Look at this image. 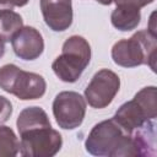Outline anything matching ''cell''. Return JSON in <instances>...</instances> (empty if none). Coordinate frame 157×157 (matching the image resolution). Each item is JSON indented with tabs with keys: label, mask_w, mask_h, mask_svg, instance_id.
I'll return each mask as SVG.
<instances>
[{
	"label": "cell",
	"mask_w": 157,
	"mask_h": 157,
	"mask_svg": "<svg viewBox=\"0 0 157 157\" xmlns=\"http://www.w3.org/2000/svg\"><path fill=\"white\" fill-rule=\"evenodd\" d=\"M20 136V153L25 157H53L63 146L61 135L52 126L31 129Z\"/></svg>",
	"instance_id": "5b68a950"
},
{
	"label": "cell",
	"mask_w": 157,
	"mask_h": 157,
	"mask_svg": "<svg viewBox=\"0 0 157 157\" xmlns=\"http://www.w3.org/2000/svg\"><path fill=\"white\" fill-rule=\"evenodd\" d=\"M134 99L142 107L145 113L147 114L148 119L153 120L157 115V98H156V87L148 86L140 90L135 96Z\"/></svg>",
	"instance_id": "5bb4252c"
},
{
	"label": "cell",
	"mask_w": 157,
	"mask_h": 157,
	"mask_svg": "<svg viewBox=\"0 0 157 157\" xmlns=\"http://www.w3.org/2000/svg\"><path fill=\"white\" fill-rule=\"evenodd\" d=\"M20 151V141L9 126H0V157H13Z\"/></svg>",
	"instance_id": "9a60e30c"
},
{
	"label": "cell",
	"mask_w": 157,
	"mask_h": 157,
	"mask_svg": "<svg viewBox=\"0 0 157 157\" xmlns=\"http://www.w3.org/2000/svg\"><path fill=\"white\" fill-rule=\"evenodd\" d=\"M120 88L119 76L108 69L97 71L85 90V98L96 109L108 107Z\"/></svg>",
	"instance_id": "52a82bcc"
},
{
	"label": "cell",
	"mask_w": 157,
	"mask_h": 157,
	"mask_svg": "<svg viewBox=\"0 0 157 157\" xmlns=\"http://www.w3.org/2000/svg\"><path fill=\"white\" fill-rule=\"evenodd\" d=\"M23 27L22 17L12 9H0V38L2 42L12 40L13 36Z\"/></svg>",
	"instance_id": "4fadbf2b"
},
{
	"label": "cell",
	"mask_w": 157,
	"mask_h": 157,
	"mask_svg": "<svg viewBox=\"0 0 157 157\" xmlns=\"http://www.w3.org/2000/svg\"><path fill=\"white\" fill-rule=\"evenodd\" d=\"M28 1H29V0H7V4H9V6L12 9L13 6H18V7L25 6V5H27Z\"/></svg>",
	"instance_id": "ac0fdd59"
},
{
	"label": "cell",
	"mask_w": 157,
	"mask_h": 157,
	"mask_svg": "<svg viewBox=\"0 0 157 157\" xmlns=\"http://www.w3.org/2000/svg\"><path fill=\"white\" fill-rule=\"evenodd\" d=\"M140 20H141L140 9L131 6H117L110 15L112 25L117 29L123 32L135 29L140 23Z\"/></svg>",
	"instance_id": "7c38bea8"
},
{
	"label": "cell",
	"mask_w": 157,
	"mask_h": 157,
	"mask_svg": "<svg viewBox=\"0 0 157 157\" xmlns=\"http://www.w3.org/2000/svg\"><path fill=\"white\" fill-rule=\"evenodd\" d=\"M12 49L22 60H36L44 50V40L38 29L23 26L12 38Z\"/></svg>",
	"instance_id": "ba28073f"
},
{
	"label": "cell",
	"mask_w": 157,
	"mask_h": 157,
	"mask_svg": "<svg viewBox=\"0 0 157 157\" xmlns=\"http://www.w3.org/2000/svg\"><path fill=\"white\" fill-rule=\"evenodd\" d=\"M97 2H99V4H102V5H110L114 0H96Z\"/></svg>",
	"instance_id": "44dd1931"
},
{
	"label": "cell",
	"mask_w": 157,
	"mask_h": 157,
	"mask_svg": "<svg viewBox=\"0 0 157 157\" xmlns=\"http://www.w3.org/2000/svg\"><path fill=\"white\" fill-rule=\"evenodd\" d=\"M0 88L22 101H31L44 96L47 83L39 74L25 71L13 64H6L0 67Z\"/></svg>",
	"instance_id": "277c9868"
},
{
	"label": "cell",
	"mask_w": 157,
	"mask_h": 157,
	"mask_svg": "<svg viewBox=\"0 0 157 157\" xmlns=\"http://www.w3.org/2000/svg\"><path fill=\"white\" fill-rule=\"evenodd\" d=\"M53 114L56 124L61 129L74 130L83 121L86 114V101L77 92H60L53 101Z\"/></svg>",
	"instance_id": "8992f818"
},
{
	"label": "cell",
	"mask_w": 157,
	"mask_h": 157,
	"mask_svg": "<svg viewBox=\"0 0 157 157\" xmlns=\"http://www.w3.org/2000/svg\"><path fill=\"white\" fill-rule=\"evenodd\" d=\"M85 148L93 156H136V150L130 134H126L114 119L96 124L90 131Z\"/></svg>",
	"instance_id": "6da1fadb"
},
{
	"label": "cell",
	"mask_w": 157,
	"mask_h": 157,
	"mask_svg": "<svg viewBox=\"0 0 157 157\" xmlns=\"http://www.w3.org/2000/svg\"><path fill=\"white\" fill-rule=\"evenodd\" d=\"M157 36L148 29L136 32L129 39L117 42L112 48L113 61L123 67L148 65L156 71Z\"/></svg>",
	"instance_id": "7a4b0ae2"
},
{
	"label": "cell",
	"mask_w": 157,
	"mask_h": 157,
	"mask_svg": "<svg viewBox=\"0 0 157 157\" xmlns=\"http://www.w3.org/2000/svg\"><path fill=\"white\" fill-rule=\"evenodd\" d=\"M11 114H12L11 102L4 96H0V124H4L5 121H7Z\"/></svg>",
	"instance_id": "2e32d148"
},
{
	"label": "cell",
	"mask_w": 157,
	"mask_h": 157,
	"mask_svg": "<svg viewBox=\"0 0 157 157\" xmlns=\"http://www.w3.org/2000/svg\"><path fill=\"white\" fill-rule=\"evenodd\" d=\"M40 10L45 25L55 32H63L72 23L71 0H40Z\"/></svg>",
	"instance_id": "9c48e42d"
},
{
	"label": "cell",
	"mask_w": 157,
	"mask_h": 157,
	"mask_svg": "<svg viewBox=\"0 0 157 157\" xmlns=\"http://www.w3.org/2000/svg\"><path fill=\"white\" fill-rule=\"evenodd\" d=\"M16 125H17V130L20 134H22L27 130H31V129H36V128L52 126L48 114L40 107L25 108L18 114Z\"/></svg>",
	"instance_id": "8fae6325"
},
{
	"label": "cell",
	"mask_w": 157,
	"mask_h": 157,
	"mask_svg": "<svg viewBox=\"0 0 157 157\" xmlns=\"http://www.w3.org/2000/svg\"><path fill=\"white\" fill-rule=\"evenodd\" d=\"M113 119L126 134H131L151 120L148 119L142 107L134 98L121 104L120 108L115 112Z\"/></svg>",
	"instance_id": "30bf717a"
},
{
	"label": "cell",
	"mask_w": 157,
	"mask_h": 157,
	"mask_svg": "<svg viewBox=\"0 0 157 157\" xmlns=\"http://www.w3.org/2000/svg\"><path fill=\"white\" fill-rule=\"evenodd\" d=\"M5 53V42H2V39L0 38V58L4 55Z\"/></svg>",
	"instance_id": "d6986e66"
},
{
	"label": "cell",
	"mask_w": 157,
	"mask_h": 157,
	"mask_svg": "<svg viewBox=\"0 0 157 157\" xmlns=\"http://www.w3.org/2000/svg\"><path fill=\"white\" fill-rule=\"evenodd\" d=\"M0 7H4V9H11L7 4V0H0Z\"/></svg>",
	"instance_id": "ffe728a7"
},
{
	"label": "cell",
	"mask_w": 157,
	"mask_h": 157,
	"mask_svg": "<svg viewBox=\"0 0 157 157\" xmlns=\"http://www.w3.org/2000/svg\"><path fill=\"white\" fill-rule=\"evenodd\" d=\"M91 60V47L81 36L69 37L61 49V54L53 61L52 69L63 82H76Z\"/></svg>",
	"instance_id": "3957f363"
},
{
	"label": "cell",
	"mask_w": 157,
	"mask_h": 157,
	"mask_svg": "<svg viewBox=\"0 0 157 157\" xmlns=\"http://www.w3.org/2000/svg\"><path fill=\"white\" fill-rule=\"evenodd\" d=\"M114 2L117 4V6H131V7L141 9L153 2V0H114Z\"/></svg>",
	"instance_id": "e0dca14e"
}]
</instances>
